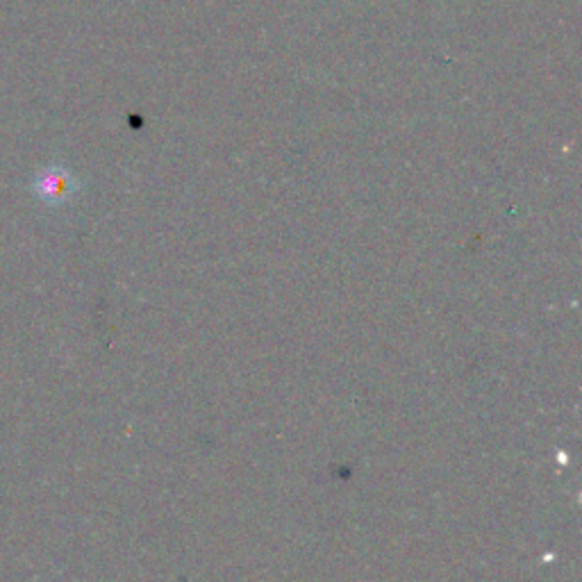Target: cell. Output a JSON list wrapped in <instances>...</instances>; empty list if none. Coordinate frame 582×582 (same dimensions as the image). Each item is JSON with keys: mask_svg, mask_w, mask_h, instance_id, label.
Listing matches in <instances>:
<instances>
[{"mask_svg": "<svg viewBox=\"0 0 582 582\" xmlns=\"http://www.w3.org/2000/svg\"><path fill=\"white\" fill-rule=\"evenodd\" d=\"M73 189H76V182H73L69 173L64 171L46 173L44 182H41V194H44L48 201H64V198H69L73 194Z\"/></svg>", "mask_w": 582, "mask_h": 582, "instance_id": "1", "label": "cell"}]
</instances>
